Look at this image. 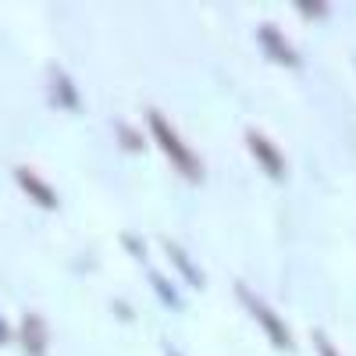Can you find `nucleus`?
<instances>
[{"instance_id": "20e7f679", "label": "nucleus", "mask_w": 356, "mask_h": 356, "mask_svg": "<svg viewBox=\"0 0 356 356\" xmlns=\"http://www.w3.org/2000/svg\"><path fill=\"white\" fill-rule=\"evenodd\" d=\"M15 178H18V186H22V193L29 196V200H36L43 211H57V193L43 182V178L36 175V171H29V168H18L15 171Z\"/></svg>"}, {"instance_id": "f8f14e48", "label": "nucleus", "mask_w": 356, "mask_h": 356, "mask_svg": "<svg viewBox=\"0 0 356 356\" xmlns=\"http://www.w3.org/2000/svg\"><path fill=\"white\" fill-rule=\"evenodd\" d=\"M168 356H178V353H175V349H171V346H168Z\"/></svg>"}, {"instance_id": "0eeeda50", "label": "nucleus", "mask_w": 356, "mask_h": 356, "mask_svg": "<svg viewBox=\"0 0 356 356\" xmlns=\"http://www.w3.org/2000/svg\"><path fill=\"white\" fill-rule=\"evenodd\" d=\"M50 79H54V97H57L54 104H61V107H72V111H75V107H79V93H75L72 79H68L65 72H54Z\"/></svg>"}, {"instance_id": "9d476101", "label": "nucleus", "mask_w": 356, "mask_h": 356, "mask_svg": "<svg viewBox=\"0 0 356 356\" xmlns=\"http://www.w3.org/2000/svg\"><path fill=\"white\" fill-rule=\"evenodd\" d=\"M118 136L125 139V146H129V150H139V139L132 136V129H129V125H122V129H118Z\"/></svg>"}, {"instance_id": "6e6552de", "label": "nucleus", "mask_w": 356, "mask_h": 356, "mask_svg": "<svg viewBox=\"0 0 356 356\" xmlns=\"http://www.w3.org/2000/svg\"><path fill=\"white\" fill-rule=\"evenodd\" d=\"M164 250H168V253H171V260H175V264H178V267H182V275H186V278H189V282H193V285H196V289H200V285H203V278H200V275H196V267H193V264H189V257H186V253H182V250H175V246H171V243H168V246H164Z\"/></svg>"}, {"instance_id": "423d86ee", "label": "nucleus", "mask_w": 356, "mask_h": 356, "mask_svg": "<svg viewBox=\"0 0 356 356\" xmlns=\"http://www.w3.org/2000/svg\"><path fill=\"white\" fill-rule=\"evenodd\" d=\"M260 47H264V54H271L278 65H285V68H296L300 65V57H296L289 47H285V40H282V33L275 25H264L260 29Z\"/></svg>"}, {"instance_id": "f257e3e1", "label": "nucleus", "mask_w": 356, "mask_h": 356, "mask_svg": "<svg viewBox=\"0 0 356 356\" xmlns=\"http://www.w3.org/2000/svg\"><path fill=\"white\" fill-rule=\"evenodd\" d=\"M150 132H154V139L161 143V150L168 154V161H171L178 171H182L186 178L200 182V178H203V168H200V161L193 157V150H189V146H186L182 139H178V136L171 132V125L164 122V118H161L157 111H150Z\"/></svg>"}, {"instance_id": "1a4fd4ad", "label": "nucleus", "mask_w": 356, "mask_h": 356, "mask_svg": "<svg viewBox=\"0 0 356 356\" xmlns=\"http://www.w3.org/2000/svg\"><path fill=\"white\" fill-rule=\"evenodd\" d=\"M314 342H317V349H321V356H339V353H335V346H332V342H328V339H324V335H321V332H317V335H314Z\"/></svg>"}, {"instance_id": "39448f33", "label": "nucleus", "mask_w": 356, "mask_h": 356, "mask_svg": "<svg viewBox=\"0 0 356 356\" xmlns=\"http://www.w3.org/2000/svg\"><path fill=\"white\" fill-rule=\"evenodd\" d=\"M22 346H25V356H47L43 317H36V314H25L22 317Z\"/></svg>"}, {"instance_id": "9b49d317", "label": "nucleus", "mask_w": 356, "mask_h": 356, "mask_svg": "<svg viewBox=\"0 0 356 356\" xmlns=\"http://www.w3.org/2000/svg\"><path fill=\"white\" fill-rule=\"evenodd\" d=\"M8 339H11V328H8V321H4V317H0V346H4Z\"/></svg>"}, {"instance_id": "7ed1b4c3", "label": "nucleus", "mask_w": 356, "mask_h": 356, "mask_svg": "<svg viewBox=\"0 0 356 356\" xmlns=\"http://www.w3.org/2000/svg\"><path fill=\"white\" fill-rule=\"evenodd\" d=\"M246 143H250V150H253L257 164H260L267 175H271V178H285V161H282V154L275 150V143H271V139H264L260 132H250Z\"/></svg>"}, {"instance_id": "f03ea898", "label": "nucleus", "mask_w": 356, "mask_h": 356, "mask_svg": "<svg viewBox=\"0 0 356 356\" xmlns=\"http://www.w3.org/2000/svg\"><path fill=\"white\" fill-rule=\"evenodd\" d=\"M235 292L243 296V303H246V307L253 310V317H257V321L264 324V332L271 335V342H275L278 349H292V335H289V328H285V321H282V317H278V314H275L271 307H264V303L257 300V296H253V292H250L246 285H239Z\"/></svg>"}]
</instances>
